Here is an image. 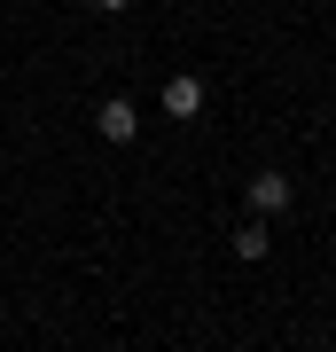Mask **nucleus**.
<instances>
[{
    "mask_svg": "<svg viewBox=\"0 0 336 352\" xmlns=\"http://www.w3.org/2000/svg\"><path fill=\"white\" fill-rule=\"evenodd\" d=\"M94 8H102V16H125V8H133V0H94Z\"/></svg>",
    "mask_w": 336,
    "mask_h": 352,
    "instance_id": "obj_5",
    "label": "nucleus"
},
{
    "mask_svg": "<svg viewBox=\"0 0 336 352\" xmlns=\"http://www.w3.org/2000/svg\"><path fill=\"white\" fill-rule=\"evenodd\" d=\"M282 204H289V180L282 173H258V180H250V212H282Z\"/></svg>",
    "mask_w": 336,
    "mask_h": 352,
    "instance_id": "obj_3",
    "label": "nucleus"
},
{
    "mask_svg": "<svg viewBox=\"0 0 336 352\" xmlns=\"http://www.w3.org/2000/svg\"><path fill=\"white\" fill-rule=\"evenodd\" d=\"M266 251H274V235H266V219H250L243 235H235V258H243V266H258Z\"/></svg>",
    "mask_w": 336,
    "mask_h": 352,
    "instance_id": "obj_4",
    "label": "nucleus"
},
{
    "mask_svg": "<svg viewBox=\"0 0 336 352\" xmlns=\"http://www.w3.org/2000/svg\"><path fill=\"white\" fill-rule=\"evenodd\" d=\"M164 110H172V118H203V78H196V71L164 78Z\"/></svg>",
    "mask_w": 336,
    "mask_h": 352,
    "instance_id": "obj_2",
    "label": "nucleus"
},
{
    "mask_svg": "<svg viewBox=\"0 0 336 352\" xmlns=\"http://www.w3.org/2000/svg\"><path fill=\"white\" fill-rule=\"evenodd\" d=\"M94 133H102V141H133V133H141L133 102H125V94H110V102H102V110H94Z\"/></svg>",
    "mask_w": 336,
    "mask_h": 352,
    "instance_id": "obj_1",
    "label": "nucleus"
}]
</instances>
